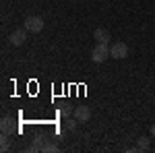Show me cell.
Listing matches in <instances>:
<instances>
[{
	"mask_svg": "<svg viewBox=\"0 0 155 153\" xmlns=\"http://www.w3.org/2000/svg\"><path fill=\"white\" fill-rule=\"evenodd\" d=\"M107 58H110V44H95L93 52H91V60L97 62V64H101Z\"/></svg>",
	"mask_w": 155,
	"mask_h": 153,
	"instance_id": "cell-1",
	"label": "cell"
},
{
	"mask_svg": "<svg viewBox=\"0 0 155 153\" xmlns=\"http://www.w3.org/2000/svg\"><path fill=\"white\" fill-rule=\"evenodd\" d=\"M110 56L116 60H122L128 56V46L124 44V42H114L112 46H110Z\"/></svg>",
	"mask_w": 155,
	"mask_h": 153,
	"instance_id": "cell-2",
	"label": "cell"
},
{
	"mask_svg": "<svg viewBox=\"0 0 155 153\" xmlns=\"http://www.w3.org/2000/svg\"><path fill=\"white\" fill-rule=\"evenodd\" d=\"M23 27L29 33H39V31L44 29V19H41V17H27Z\"/></svg>",
	"mask_w": 155,
	"mask_h": 153,
	"instance_id": "cell-3",
	"label": "cell"
},
{
	"mask_svg": "<svg viewBox=\"0 0 155 153\" xmlns=\"http://www.w3.org/2000/svg\"><path fill=\"white\" fill-rule=\"evenodd\" d=\"M25 39H27V29H25V27H23V29H15L11 35H8V42H11L12 46H17V48L23 46Z\"/></svg>",
	"mask_w": 155,
	"mask_h": 153,
	"instance_id": "cell-4",
	"label": "cell"
},
{
	"mask_svg": "<svg viewBox=\"0 0 155 153\" xmlns=\"http://www.w3.org/2000/svg\"><path fill=\"white\" fill-rule=\"evenodd\" d=\"M72 116L77 118L79 122H89V118H91V108L89 106H77L74 112H72Z\"/></svg>",
	"mask_w": 155,
	"mask_h": 153,
	"instance_id": "cell-5",
	"label": "cell"
},
{
	"mask_svg": "<svg viewBox=\"0 0 155 153\" xmlns=\"http://www.w3.org/2000/svg\"><path fill=\"white\" fill-rule=\"evenodd\" d=\"M0 130H2V135H12L15 132V120L11 116H4L0 120Z\"/></svg>",
	"mask_w": 155,
	"mask_h": 153,
	"instance_id": "cell-6",
	"label": "cell"
},
{
	"mask_svg": "<svg viewBox=\"0 0 155 153\" xmlns=\"http://www.w3.org/2000/svg\"><path fill=\"white\" fill-rule=\"evenodd\" d=\"M93 39H97V44H110V31L104 29V27H97L95 31H93Z\"/></svg>",
	"mask_w": 155,
	"mask_h": 153,
	"instance_id": "cell-7",
	"label": "cell"
},
{
	"mask_svg": "<svg viewBox=\"0 0 155 153\" xmlns=\"http://www.w3.org/2000/svg\"><path fill=\"white\" fill-rule=\"evenodd\" d=\"M48 137H44V135H37L35 139L31 141V145L27 147V151L29 153H37V151H41V145H44V141H46Z\"/></svg>",
	"mask_w": 155,
	"mask_h": 153,
	"instance_id": "cell-8",
	"label": "cell"
},
{
	"mask_svg": "<svg viewBox=\"0 0 155 153\" xmlns=\"http://www.w3.org/2000/svg\"><path fill=\"white\" fill-rule=\"evenodd\" d=\"M56 151H60V145L56 141L46 139V141H44V145H41V153H56Z\"/></svg>",
	"mask_w": 155,
	"mask_h": 153,
	"instance_id": "cell-9",
	"label": "cell"
},
{
	"mask_svg": "<svg viewBox=\"0 0 155 153\" xmlns=\"http://www.w3.org/2000/svg\"><path fill=\"white\" fill-rule=\"evenodd\" d=\"M11 149V135H2L0 137V151H8Z\"/></svg>",
	"mask_w": 155,
	"mask_h": 153,
	"instance_id": "cell-10",
	"label": "cell"
},
{
	"mask_svg": "<svg viewBox=\"0 0 155 153\" xmlns=\"http://www.w3.org/2000/svg\"><path fill=\"white\" fill-rule=\"evenodd\" d=\"M149 145H151V143H149L147 137H139V141H137V149H139V151H147Z\"/></svg>",
	"mask_w": 155,
	"mask_h": 153,
	"instance_id": "cell-11",
	"label": "cell"
},
{
	"mask_svg": "<svg viewBox=\"0 0 155 153\" xmlns=\"http://www.w3.org/2000/svg\"><path fill=\"white\" fill-rule=\"evenodd\" d=\"M72 112H74V108H72L71 104H66V106H62V108L58 110V114H60L62 118H68V116L72 114Z\"/></svg>",
	"mask_w": 155,
	"mask_h": 153,
	"instance_id": "cell-12",
	"label": "cell"
},
{
	"mask_svg": "<svg viewBox=\"0 0 155 153\" xmlns=\"http://www.w3.org/2000/svg\"><path fill=\"white\" fill-rule=\"evenodd\" d=\"M77 122H79L77 118H71V116H68V118H66V128H68V130H74V128H77Z\"/></svg>",
	"mask_w": 155,
	"mask_h": 153,
	"instance_id": "cell-13",
	"label": "cell"
},
{
	"mask_svg": "<svg viewBox=\"0 0 155 153\" xmlns=\"http://www.w3.org/2000/svg\"><path fill=\"white\" fill-rule=\"evenodd\" d=\"M149 132H151V137H155V124L151 126V128H149Z\"/></svg>",
	"mask_w": 155,
	"mask_h": 153,
	"instance_id": "cell-14",
	"label": "cell"
}]
</instances>
